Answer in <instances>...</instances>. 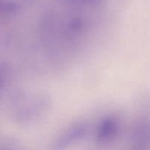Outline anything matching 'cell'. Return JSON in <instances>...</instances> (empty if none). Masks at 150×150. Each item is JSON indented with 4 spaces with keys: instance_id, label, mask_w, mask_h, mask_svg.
<instances>
[{
    "instance_id": "6da1fadb",
    "label": "cell",
    "mask_w": 150,
    "mask_h": 150,
    "mask_svg": "<svg viewBox=\"0 0 150 150\" xmlns=\"http://www.w3.org/2000/svg\"><path fill=\"white\" fill-rule=\"evenodd\" d=\"M22 98L21 117L26 122H34L43 115L49 107V100L42 92H27Z\"/></svg>"
},
{
    "instance_id": "7a4b0ae2",
    "label": "cell",
    "mask_w": 150,
    "mask_h": 150,
    "mask_svg": "<svg viewBox=\"0 0 150 150\" xmlns=\"http://www.w3.org/2000/svg\"><path fill=\"white\" fill-rule=\"evenodd\" d=\"M121 122L117 117H108L100 122L96 130V139L98 143L109 144L120 134Z\"/></svg>"
},
{
    "instance_id": "3957f363",
    "label": "cell",
    "mask_w": 150,
    "mask_h": 150,
    "mask_svg": "<svg viewBox=\"0 0 150 150\" xmlns=\"http://www.w3.org/2000/svg\"><path fill=\"white\" fill-rule=\"evenodd\" d=\"M133 144L138 146L146 145L150 143V124L140 122L133 127L131 133Z\"/></svg>"
},
{
    "instance_id": "277c9868",
    "label": "cell",
    "mask_w": 150,
    "mask_h": 150,
    "mask_svg": "<svg viewBox=\"0 0 150 150\" xmlns=\"http://www.w3.org/2000/svg\"><path fill=\"white\" fill-rule=\"evenodd\" d=\"M86 133V127H84L82 125L74 126L63 135L62 137L60 139L59 144L62 146L70 144L72 142H76L77 140H79V139L84 137Z\"/></svg>"
},
{
    "instance_id": "5b68a950",
    "label": "cell",
    "mask_w": 150,
    "mask_h": 150,
    "mask_svg": "<svg viewBox=\"0 0 150 150\" xmlns=\"http://www.w3.org/2000/svg\"><path fill=\"white\" fill-rule=\"evenodd\" d=\"M32 0H0V13H15L21 10Z\"/></svg>"
},
{
    "instance_id": "8992f818",
    "label": "cell",
    "mask_w": 150,
    "mask_h": 150,
    "mask_svg": "<svg viewBox=\"0 0 150 150\" xmlns=\"http://www.w3.org/2000/svg\"><path fill=\"white\" fill-rule=\"evenodd\" d=\"M68 5L76 7H90L98 4L102 0H61Z\"/></svg>"
}]
</instances>
